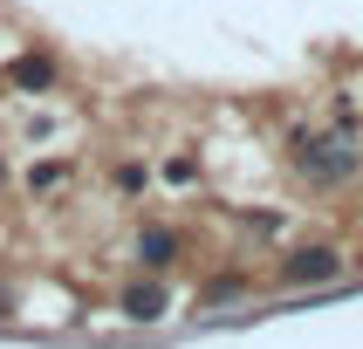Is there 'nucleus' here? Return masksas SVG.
I'll return each mask as SVG.
<instances>
[{"label": "nucleus", "mask_w": 363, "mask_h": 349, "mask_svg": "<svg viewBox=\"0 0 363 349\" xmlns=\"http://www.w3.org/2000/svg\"><path fill=\"white\" fill-rule=\"evenodd\" d=\"M357 164H363V151L350 137H302L295 144V171H302L308 185H343Z\"/></svg>", "instance_id": "f257e3e1"}, {"label": "nucleus", "mask_w": 363, "mask_h": 349, "mask_svg": "<svg viewBox=\"0 0 363 349\" xmlns=\"http://www.w3.org/2000/svg\"><path fill=\"white\" fill-rule=\"evenodd\" d=\"M336 253H329V246H302V253H288V267H281V281H329V274H336Z\"/></svg>", "instance_id": "f03ea898"}, {"label": "nucleus", "mask_w": 363, "mask_h": 349, "mask_svg": "<svg viewBox=\"0 0 363 349\" xmlns=\"http://www.w3.org/2000/svg\"><path fill=\"white\" fill-rule=\"evenodd\" d=\"M179 253V233H164V226H151V233H138V261L144 267H164Z\"/></svg>", "instance_id": "7ed1b4c3"}, {"label": "nucleus", "mask_w": 363, "mask_h": 349, "mask_svg": "<svg viewBox=\"0 0 363 349\" xmlns=\"http://www.w3.org/2000/svg\"><path fill=\"white\" fill-rule=\"evenodd\" d=\"M123 315H138V322H158V315H164V287H130V294H123Z\"/></svg>", "instance_id": "20e7f679"}, {"label": "nucleus", "mask_w": 363, "mask_h": 349, "mask_svg": "<svg viewBox=\"0 0 363 349\" xmlns=\"http://www.w3.org/2000/svg\"><path fill=\"white\" fill-rule=\"evenodd\" d=\"M14 82H21V89H48V82H55V62H48V55H21L14 62Z\"/></svg>", "instance_id": "39448f33"}]
</instances>
